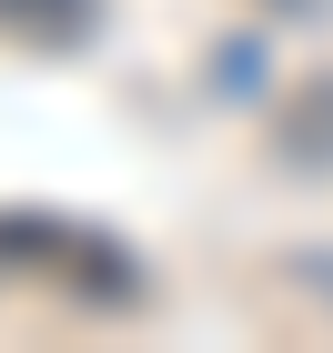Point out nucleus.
I'll return each mask as SVG.
<instances>
[{"instance_id": "obj_3", "label": "nucleus", "mask_w": 333, "mask_h": 353, "mask_svg": "<svg viewBox=\"0 0 333 353\" xmlns=\"http://www.w3.org/2000/svg\"><path fill=\"white\" fill-rule=\"evenodd\" d=\"M0 21L41 30V41H71V30H91V0H0Z\"/></svg>"}, {"instance_id": "obj_1", "label": "nucleus", "mask_w": 333, "mask_h": 353, "mask_svg": "<svg viewBox=\"0 0 333 353\" xmlns=\"http://www.w3.org/2000/svg\"><path fill=\"white\" fill-rule=\"evenodd\" d=\"M263 152H273L293 182H323L333 172V71L293 81L283 101H263Z\"/></svg>"}, {"instance_id": "obj_5", "label": "nucleus", "mask_w": 333, "mask_h": 353, "mask_svg": "<svg viewBox=\"0 0 333 353\" xmlns=\"http://www.w3.org/2000/svg\"><path fill=\"white\" fill-rule=\"evenodd\" d=\"M252 10H273V21H313V10H333V0H252Z\"/></svg>"}, {"instance_id": "obj_4", "label": "nucleus", "mask_w": 333, "mask_h": 353, "mask_svg": "<svg viewBox=\"0 0 333 353\" xmlns=\"http://www.w3.org/2000/svg\"><path fill=\"white\" fill-rule=\"evenodd\" d=\"M283 283H293L313 313H333V243H293L283 252Z\"/></svg>"}, {"instance_id": "obj_2", "label": "nucleus", "mask_w": 333, "mask_h": 353, "mask_svg": "<svg viewBox=\"0 0 333 353\" xmlns=\"http://www.w3.org/2000/svg\"><path fill=\"white\" fill-rule=\"evenodd\" d=\"M212 91L222 101H252L263 91V30H222L212 41Z\"/></svg>"}]
</instances>
